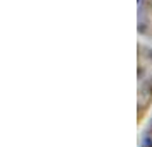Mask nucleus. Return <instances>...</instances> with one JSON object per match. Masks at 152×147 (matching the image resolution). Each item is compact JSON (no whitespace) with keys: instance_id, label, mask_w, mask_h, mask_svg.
Instances as JSON below:
<instances>
[{"instance_id":"f03ea898","label":"nucleus","mask_w":152,"mask_h":147,"mask_svg":"<svg viewBox=\"0 0 152 147\" xmlns=\"http://www.w3.org/2000/svg\"><path fill=\"white\" fill-rule=\"evenodd\" d=\"M137 29H138V34H145L147 33V24L145 22H138Z\"/></svg>"},{"instance_id":"f257e3e1","label":"nucleus","mask_w":152,"mask_h":147,"mask_svg":"<svg viewBox=\"0 0 152 147\" xmlns=\"http://www.w3.org/2000/svg\"><path fill=\"white\" fill-rule=\"evenodd\" d=\"M140 147H152V130L151 128L142 135V144H140Z\"/></svg>"},{"instance_id":"20e7f679","label":"nucleus","mask_w":152,"mask_h":147,"mask_svg":"<svg viewBox=\"0 0 152 147\" xmlns=\"http://www.w3.org/2000/svg\"><path fill=\"white\" fill-rule=\"evenodd\" d=\"M147 58H149V60H152V50H147Z\"/></svg>"},{"instance_id":"7ed1b4c3","label":"nucleus","mask_w":152,"mask_h":147,"mask_svg":"<svg viewBox=\"0 0 152 147\" xmlns=\"http://www.w3.org/2000/svg\"><path fill=\"white\" fill-rule=\"evenodd\" d=\"M142 79H144V67L140 65L138 67V80H142Z\"/></svg>"}]
</instances>
